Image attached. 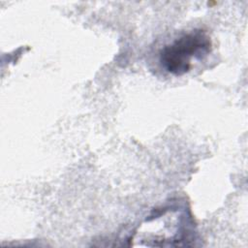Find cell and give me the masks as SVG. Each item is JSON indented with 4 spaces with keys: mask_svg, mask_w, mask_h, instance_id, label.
Masks as SVG:
<instances>
[{
    "mask_svg": "<svg viewBox=\"0 0 248 248\" xmlns=\"http://www.w3.org/2000/svg\"><path fill=\"white\" fill-rule=\"evenodd\" d=\"M210 48L209 37L202 30H195L166 46L161 50L160 62L169 73L181 76L191 69L193 58H202Z\"/></svg>",
    "mask_w": 248,
    "mask_h": 248,
    "instance_id": "obj_1",
    "label": "cell"
}]
</instances>
